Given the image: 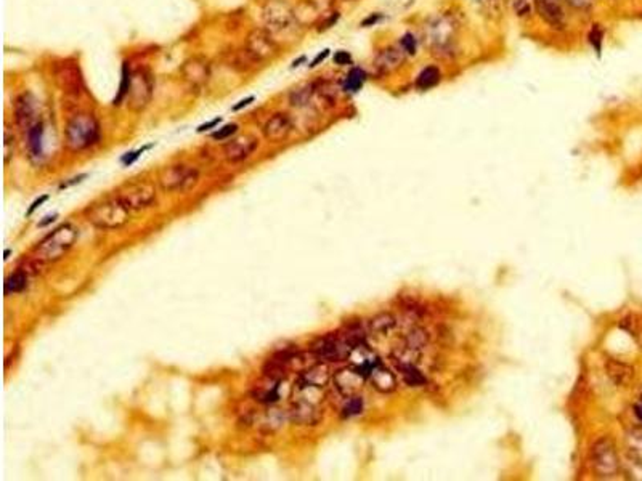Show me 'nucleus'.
<instances>
[{
  "label": "nucleus",
  "mask_w": 642,
  "mask_h": 481,
  "mask_svg": "<svg viewBox=\"0 0 642 481\" xmlns=\"http://www.w3.org/2000/svg\"><path fill=\"white\" fill-rule=\"evenodd\" d=\"M461 20L455 10L432 15L423 26V39L430 55L440 61H452L459 55Z\"/></svg>",
  "instance_id": "nucleus-1"
},
{
  "label": "nucleus",
  "mask_w": 642,
  "mask_h": 481,
  "mask_svg": "<svg viewBox=\"0 0 642 481\" xmlns=\"http://www.w3.org/2000/svg\"><path fill=\"white\" fill-rule=\"evenodd\" d=\"M66 146L71 151H84L95 146L102 138L100 122L90 113L72 116L65 128Z\"/></svg>",
  "instance_id": "nucleus-2"
},
{
  "label": "nucleus",
  "mask_w": 642,
  "mask_h": 481,
  "mask_svg": "<svg viewBox=\"0 0 642 481\" xmlns=\"http://www.w3.org/2000/svg\"><path fill=\"white\" fill-rule=\"evenodd\" d=\"M77 238V231L71 225H63L42 240L34 250L36 263H50L57 262L67 250L72 248L74 240Z\"/></svg>",
  "instance_id": "nucleus-3"
},
{
  "label": "nucleus",
  "mask_w": 642,
  "mask_h": 481,
  "mask_svg": "<svg viewBox=\"0 0 642 481\" xmlns=\"http://www.w3.org/2000/svg\"><path fill=\"white\" fill-rule=\"evenodd\" d=\"M85 217L100 230H116L127 223L129 209L122 204L119 197H114V199H104L90 206L85 211Z\"/></svg>",
  "instance_id": "nucleus-4"
},
{
  "label": "nucleus",
  "mask_w": 642,
  "mask_h": 481,
  "mask_svg": "<svg viewBox=\"0 0 642 481\" xmlns=\"http://www.w3.org/2000/svg\"><path fill=\"white\" fill-rule=\"evenodd\" d=\"M591 465L601 478H612L620 470V459L614 441L607 436L599 438L589 451Z\"/></svg>",
  "instance_id": "nucleus-5"
},
{
  "label": "nucleus",
  "mask_w": 642,
  "mask_h": 481,
  "mask_svg": "<svg viewBox=\"0 0 642 481\" xmlns=\"http://www.w3.org/2000/svg\"><path fill=\"white\" fill-rule=\"evenodd\" d=\"M154 92V80L148 70L138 67V70L132 71L131 74V87H129L127 94V106L131 108L134 113H140L143 111L148 104H150Z\"/></svg>",
  "instance_id": "nucleus-6"
},
{
  "label": "nucleus",
  "mask_w": 642,
  "mask_h": 481,
  "mask_svg": "<svg viewBox=\"0 0 642 481\" xmlns=\"http://www.w3.org/2000/svg\"><path fill=\"white\" fill-rule=\"evenodd\" d=\"M312 353L321 363H337L347 360L352 353V345L344 334H331L315 341L312 343Z\"/></svg>",
  "instance_id": "nucleus-7"
},
{
  "label": "nucleus",
  "mask_w": 642,
  "mask_h": 481,
  "mask_svg": "<svg viewBox=\"0 0 642 481\" xmlns=\"http://www.w3.org/2000/svg\"><path fill=\"white\" fill-rule=\"evenodd\" d=\"M535 13L555 33H562L569 28L570 13L564 0H533Z\"/></svg>",
  "instance_id": "nucleus-8"
},
{
  "label": "nucleus",
  "mask_w": 642,
  "mask_h": 481,
  "mask_svg": "<svg viewBox=\"0 0 642 481\" xmlns=\"http://www.w3.org/2000/svg\"><path fill=\"white\" fill-rule=\"evenodd\" d=\"M263 21L268 26V33L285 34L295 29V13L286 2L281 0H271L263 9Z\"/></svg>",
  "instance_id": "nucleus-9"
},
{
  "label": "nucleus",
  "mask_w": 642,
  "mask_h": 481,
  "mask_svg": "<svg viewBox=\"0 0 642 481\" xmlns=\"http://www.w3.org/2000/svg\"><path fill=\"white\" fill-rule=\"evenodd\" d=\"M117 197L129 211H141L156 202V189L151 183L137 182L121 188Z\"/></svg>",
  "instance_id": "nucleus-10"
},
{
  "label": "nucleus",
  "mask_w": 642,
  "mask_h": 481,
  "mask_svg": "<svg viewBox=\"0 0 642 481\" xmlns=\"http://www.w3.org/2000/svg\"><path fill=\"white\" fill-rule=\"evenodd\" d=\"M196 169L187 167V165H172V167L164 169L159 175V183L165 191H187L197 182Z\"/></svg>",
  "instance_id": "nucleus-11"
},
{
  "label": "nucleus",
  "mask_w": 642,
  "mask_h": 481,
  "mask_svg": "<svg viewBox=\"0 0 642 481\" xmlns=\"http://www.w3.org/2000/svg\"><path fill=\"white\" fill-rule=\"evenodd\" d=\"M406 60V55L401 52L398 45H384L379 48L374 55L373 60V70L374 76L386 77L391 74L397 72L401 66H403Z\"/></svg>",
  "instance_id": "nucleus-12"
},
{
  "label": "nucleus",
  "mask_w": 642,
  "mask_h": 481,
  "mask_svg": "<svg viewBox=\"0 0 642 481\" xmlns=\"http://www.w3.org/2000/svg\"><path fill=\"white\" fill-rule=\"evenodd\" d=\"M55 80L67 94L79 95L84 92V77L79 70V65L72 60H65L55 66Z\"/></svg>",
  "instance_id": "nucleus-13"
},
{
  "label": "nucleus",
  "mask_w": 642,
  "mask_h": 481,
  "mask_svg": "<svg viewBox=\"0 0 642 481\" xmlns=\"http://www.w3.org/2000/svg\"><path fill=\"white\" fill-rule=\"evenodd\" d=\"M246 50L254 58L257 63L267 58L275 57L278 53V45L273 40V37L268 31L263 29H254L248 35V42H246Z\"/></svg>",
  "instance_id": "nucleus-14"
},
{
  "label": "nucleus",
  "mask_w": 642,
  "mask_h": 481,
  "mask_svg": "<svg viewBox=\"0 0 642 481\" xmlns=\"http://www.w3.org/2000/svg\"><path fill=\"white\" fill-rule=\"evenodd\" d=\"M332 380H334V387L337 388V392L341 393L342 397L350 398L355 397V394H358V392L361 390L363 385H365L366 377L358 371L355 366H350L337 371Z\"/></svg>",
  "instance_id": "nucleus-15"
},
{
  "label": "nucleus",
  "mask_w": 642,
  "mask_h": 481,
  "mask_svg": "<svg viewBox=\"0 0 642 481\" xmlns=\"http://www.w3.org/2000/svg\"><path fill=\"white\" fill-rule=\"evenodd\" d=\"M36 103V98L29 92H24L15 100V121L23 131H29L36 122H39Z\"/></svg>",
  "instance_id": "nucleus-16"
},
{
  "label": "nucleus",
  "mask_w": 642,
  "mask_h": 481,
  "mask_svg": "<svg viewBox=\"0 0 642 481\" xmlns=\"http://www.w3.org/2000/svg\"><path fill=\"white\" fill-rule=\"evenodd\" d=\"M180 72L187 82L195 85V87H201V85H205L209 77H211V65H209V61L205 58L195 57L185 61Z\"/></svg>",
  "instance_id": "nucleus-17"
},
{
  "label": "nucleus",
  "mask_w": 642,
  "mask_h": 481,
  "mask_svg": "<svg viewBox=\"0 0 642 481\" xmlns=\"http://www.w3.org/2000/svg\"><path fill=\"white\" fill-rule=\"evenodd\" d=\"M259 141L257 138L251 137V135H244V137H238L232 140L230 143H227L224 148L225 159L228 162H241V160L248 159L252 153L257 150Z\"/></svg>",
  "instance_id": "nucleus-18"
},
{
  "label": "nucleus",
  "mask_w": 642,
  "mask_h": 481,
  "mask_svg": "<svg viewBox=\"0 0 642 481\" xmlns=\"http://www.w3.org/2000/svg\"><path fill=\"white\" fill-rule=\"evenodd\" d=\"M293 131V122L291 117L286 113H276L265 122L263 126V137L271 143H280V141L286 140L288 135Z\"/></svg>",
  "instance_id": "nucleus-19"
},
{
  "label": "nucleus",
  "mask_w": 642,
  "mask_h": 481,
  "mask_svg": "<svg viewBox=\"0 0 642 481\" xmlns=\"http://www.w3.org/2000/svg\"><path fill=\"white\" fill-rule=\"evenodd\" d=\"M291 419L300 425H317L321 421V411L312 401L300 399L293 404Z\"/></svg>",
  "instance_id": "nucleus-20"
},
{
  "label": "nucleus",
  "mask_w": 642,
  "mask_h": 481,
  "mask_svg": "<svg viewBox=\"0 0 642 481\" xmlns=\"http://www.w3.org/2000/svg\"><path fill=\"white\" fill-rule=\"evenodd\" d=\"M442 80H443L442 67L438 65H429L424 66L423 70L418 72L415 82H413V87L419 92H429L432 89H435L437 85H440Z\"/></svg>",
  "instance_id": "nucleus-21"
},
{
  "label": "nucleus",
  "mask_w": 642,
  "mask_h": 481,
  "mask_svg": "<svg viewBox=\"0 0 642 481\" xmlns=\"http://www.w3.org/2000/svg\"><path fill=\"white\" fill-rule=\"evenodd\" d=\"M606 372L616 387H626L631 384L634 377L633 366L619 360H607L606 361Z\"/></svg>",
  "instance_id": "nucleus-22"
},
{
  "label": "nucleus",
  "mask_w": 642,
  "mask_h": 481,
  "mask_svg": "<svg viewBox=\"0 0 642 481\" xmlns=\"http://www.w3.org/2000/svg\"><path fill=\"white\" fill-rule=\"evenodd\" d=\"M475 4H477L479 13L493 23L503 20L506 9L509 7L508 0H475Z\"/></svg>",
  "instance_id": "nucleus-23"
},
{
  "label": "nucleus",
  "mask_w": 642,
  "mask_h": 481,
  "mask_svg": "<svg viewBox=\"0 0 642 481\" xmlns=\"http://www.w3.org/2000/svg\"><path fill=\"white\" fill-rule=\"evenodd\" d=\"M330 382V371L325 365H317L302 374L299 387H313V388H325Z\"/></svg>",
  "instance_id": "nucleus-24"
},
{
  "label": "nucleus",
  "mask_w": 642,
  "mask_h": 481,
  "mask_svg": "<svg viewBox=\"0 0 642 481\" xmlns=\"http://www.w3.org/2000/svg\"><path fill=\"white\" fill-rule=\"evenodd\" d=\"M369 379L373 382V387L381 393H392L397 388V379H395L393 372L382 365L374 369Z\"/></svg>",
  "instance_id": "nucleus-25"
},
{
  "label": "nucleus",
  "mask_w": 642,
  "mask_h": 481,
  "mask_svg": "<svg viewBox=\"0 0 642 481\" xmlns=\"http://www.w3.org/2000/svg\"><path fill=\"white\" fill-rule=\"evenodd\" d=\"M366 80H368V72L363 70V67L354 66L344 79L342 90L347 92V94H357V92L361 90V87L365 85Z\"/></svg>",
  "instance_id": "nucleus-26"
},
{
  "label": "nucleus",
  "mask_w": 642,
  "mask_h": 481,
  "mask_svg": "<svg viewBox=\"0 0 642 481\" xmlns=\"http://www.w3.org/2000/svg\"><path fill=\"white\" fill-rule=\"evenodd\" d=\"M397 326V321L388 313H381L378 316H374L371 321H369V332L374 336H388L391 332L395 329Z\"/></svg>",
  "instance_id": "nucleus-27"
},
{
  "label": "nucleus",
  "mask_w": 642,
  "mask_h": 481,
  "mask_svg": "<svg viewBox=\"0 0 642 481\" xmlns=\"http://www.w3.org/2000/svg\"><path fill=\"white\" fill-rule=\"evenodd\" d=\"M317 89H318L317 84H313V82L300 85V87L294 89L291 92V95H289V101H291V104L295 108L307 106V104L312 101V98L315 96V94L318 92Z\"/></svg>",
  "instance_id": "nucleus-28"
},
{
  "label": "nucleus",
  "mask_w": 642,
  "mask_h": 481,
  "mask_svg": "<svg viewBox=\"0 0 642 481\" xmlns=\"http://www.w3.org/2000/svg\"><path fill=\"white\" fill-rule=\"evenodd\" d=\"M42 141H44V124H42V121H39L28 131L29 153L33 157L42 156Z\"/></svg>",
  "instance_id": "nucleus-29"
},
{
  "label": "nucleus",
  "mask_w": 642,
  "mask_h": 481,
  "mask_svg": "<svg viewBox=\"0 0 642 481\" xmlns=\"http://www.w3.org/2000/svg\"><path fill=\"white\" fill-rule=\"evenodd\" d=\"M397 369L401 372V375H403V380L406 385L421 387V385H425V382H428L424 377V374L419 371V367L415 365V363H411V365H397Z\"/></svg>",
  "instance_id": "nucleus-30"
},
{
  "label": "nucleus",
  "mask_w": 642,
  "mask_h": 481,
  "mask_svg": "<svg viewBox=\"0 0 642 481\" xmlns=\"http://www.w3.org/2000/svg\"><path fill=\"white\" fill-rule=\"evenodd\" d=\"M586 40H588L592 52H596L597 55L602 53L604 42H606V29H604L601 23L591 24L588 34H586Z\"/></svg>",
  "instance_id": "nucleus-31"
},
{
  "label": "nucleus",
  "mask_w": 642,
  "mask_h": 481,
  "mask_svg": "<svg viewBox=\"0 0 642 481\" xmlns=\"http://www.w3.org/2000/svg\"><path fill=\"white\" fill-rule=\"evenodd\" d=\"M508 5L517 20H530L535 15L533 0H508Z\"/></svg>",
  "instance_id": "nucleus-32"
},
{
  "label": "nucleus",
  "mask_w": 642,
  "mask_h": 481,
  "mask_svg": "<svg viewBox=\"0 0 642 481\" xmlns=\"http://www.w3.org/2000/svg\"><path fill=\"white\" fill-rule=\"evenodd\" d=\"M26 286H28L26 273L20 270V271H16V273H13V275L7 277V281H5V294L9 295V294L23 292L24 289H26Z\"/></svg>",
  "instance_id": "nucleus-33"
},
{
  "label": "nucleus",
  "mask_w": 642,
  "mask_h": 481,
  "mask_svg": "<svg viewBox=\"0 0 642 481\" xmlns=\"http://www.w3.org/2000/svg\"><path fill=\"white\" fill-rule=\"evenodd\" d=\"M428 342H429L428 332H425L424 329L416 328V329H413L408 336H406L405 347H408L415 351H421L425 345H428Z\"/></svg>",
  "instance_id": "nucleus-34"
},
{
  "label": "nucleus",
  "mask_w": 642,
  "mask_h": 481,
  "mask_svg": "<svg viewBox=\"0 0 642 481\" xmlns=\"http://www.w3.org/2000/svg\"><path fill=\"white\" fill-rule=\"evenodd\" d=\"M131 74L132 71L129 70L127 63H124L122 66V77H121V84H119V90H117V95L113 100L114 106H119L121 103H124L127 100V94H129V87H131Z\"/></svg>",
  "instance_id": "nucleus-35"
},
{
  "label": "nucleus",
  "mask_w": 642,
  "mask_h": 481,
  "mask_svg": "<svg viewBox=\"0 0 642 481\" xmlns=\"http://www.w3.org/2000/svg\"><path fill=\"white\" fill-rule=\"evenodd\" d=\"M626 445H628V449H629V453H631V455H634V458H638V459H642V430L641 429H634V430L628 431Z\"/></svg>",
  "instance_id": "nucleus-36"
},
{
  "label": "nucleus",
  "mask_w": 642,
  "mask_h": 481,
  "mask_svg": "<svg viewBox=\"0 0 642 481\" xmlns=\"http://www.w3.org/2000/svg\"><path fill=\"white\" fill-rule=\"evenodd\" d=\"M398 47L401 48V52L406 55V58L416 57L418 55V37L413 33H405L403 35L398 39Z\"/></svg>",
  "instance_id": "nucleus-37"
},
{
  "label": "nucleus",
  "mask_w": 642,
  "mask_h": 481,
  "mask_svg": "<svg viewBox=\"0 0 642 481\" xmlns=\"http://www.w3.org/2000/svg\"><path fill=\"white\" fill-rule=\"evenodd\" d=\"M564 2L570 11H575V13L580 15H588L594 10L597 0H564Z\"/></svg>",
  "instance_id": "nucleus-38"
},
{
  "label": "nucleus",
  "mask_w": 642,
  "mask_h": 481,
  "mask_svg": "<svg viewBox=\"0 0 642 481\" xmlns=\"http://www.w3.org/2000/svg\"><path fill=\"white\" fill-rule=\"evenodd\" d=\"M363 412V399L358 397V394H355V397H350L349 399H347V403L344 404V408H342V417H355V416H358V414H361Z\"/></svg>",
  "instance_id": "nucleus-39"
},
{
  "label": "nucleus",
  "mask_w": 642,
  "mask_h": 481,
  "mask_svg": "<svg viewBox=\"0 0 642 481\" xmlns=\"http://www.w3.org/2000/svg\"><path fill=\"white\" fill-rule=\"evenodd\" d=\"M256 399L262 401V403H275V401L280 399V393H278V384H275L273 387H261L259 390L254 392Z\"/></svg>",
  "instance_id": "nucleus-40"
},
{
  "label": "nucleus",
  "mask_w": 642,
  "mask_h": 481,
  "mask_svg": "<svg viewBox=\"0 0 642 481\" xmlns=\"http://www.w3.org/2000/svg\"><path fill=\"white\" fill-rule=\"evenodd\" d=\"M236 132H238V124H227L222 128H219L217 132H214L212 138L217 140V141H224V140L232 138V135L236 133Z\"/></svg>",
  "instance_id": "nucleus-41"
},
{
  "label": "nucleus",
  "mask_w": 642,
  "mask_h": 481,
  "mask_svg": "<svg viewBox=\"0 0 642 481\" xmlns=\"http://www.w3.org/2000/svg\"><path fill=\"white\" fill-rule=\"evenodd\" d=\"M13 151H15V137L10 133V131L7 128V131H5V145H4V154H5L4 160H5V164L10 162L11 156H13Z\"/></svg>",
  "instance_id": "nucleus-42"
},
{
  "label": "nucleus",
  "mask_w": 642,
  "mask_h": 481,
  "mask_svg": "<svg viewBox=\"0 0 642 481\" xmlns=\"http://www.w3.org/2000/svg\"><path fill=\"white\" fill-rule=\"evenodd\" d=\"M334 65H337V66H350L352 63H354V58H352V55L349 53V52H345V50H337L336 53H334Z\"/></svg>",
  "instance_id": "nucleus-43"
},
{
  "label": "nucleus",
  "mask_w": 642,
  "mask_h": 481,
  "mask_svg": "<svg viewBox=\"0 0 642 481\" xmlns=\"http://www.w3.org/2000/svg\"><path fill=\"white\" fill-rule=\"evenodd\" d=\"M339 18H341V15H339V11H334V13H331V15H328L325 18L323 21H321V24H320V31H326V29H330V28H332L334 26V24L339 21Z\"/></svg>",
  "instance_id": "nucleus-44"
},
{
  "label": "nucleus",
  "mask_w": 642,
  "mask_h": 481,
  "mask_svg": "<svg viewBox=\"0 0 642 481\" xmlns=\"http://www.w3.org/2000/svg\"><path fill=\"white\" fill-rule=\"evenodd\" d=\"M148 148L150 146H145V148H141V150H138V151H134V153H127L124 157H122V162H124L126 165H131V164H134L135 160H137L138 157H140V154H143V151L145 150H148Z\"/></svg>",
  "instance_id": "nucleus-45"
},
{
  "label": "nucleus",
  "mask_w": 642,
  "mask_h": 481,
  "mask_svg": "<svg viewBox=\"0 0 642 481\" xmlns=\"http://www.w3.org/2000/svg\"><path fill=\"white\" fill-rule=\"evenodd\" d=\"M381 20H382L381 13H373V15L366 16L360 24H361V28H369V26H374V24H378Z\"/></svg>",
  "instance_id": "nucleus-46"
},
{
  "label": "nucleus",
  "mask_w": 642,
  "mask_h": 481,
  "mask_svg": "<svg viewBox=\"0 0 642 481\" xmlns=\"http://www.w3.org/2000/svg\"><path fill=\"white\" fill-rule=\"evenodd\" d=\"M330 48H325L323 52H320L317 57H315L313 60H312V63H310V67H317L320 63H323V61L330 57Z\"/></svg>",
  "instance_id": "nucleus-47"
},
{
  "label": "nucleus",
  "mask_w": 642,
  "mask_h": 481,
  "mask_svg": "<svg viewBox=\"0 0 642 481\" xmlns=\"http://www.w3.org/2000/svg\"><path fill=\"white\" fill-rule=\"evenodd\" d=\"M220 122H222V117H215V119L209 121V122H207V124H202V126L197 127V132H200V133L206 132V131H209V128H214V127H217V126L220 124Z\"/></svg>",
  "instance_id": "nucleus-48"
},
{
  "label": "nucleus",
  "mask_w": 642,
  "mask_h": 481,
  "mask_svg": "<svg viewBox=\"0 0 642 481\" xmlns=\"http://www.w3.org/2000/svg\"><path fill=\"white\" fill-rule=\"evenodd\" d=\"M254 100H256V98L251 95V96H248V98H244V100H241V101H239L238 104H234V106H233L232 109L234 111V113H236V111H241V109H243V108L249 106V104H251L252 101H254Z\"/></svg>",
  "instance_id": "nucleus-49"
},
{
  "label": "nucleus",
  "mask_w": 642,
  "mask_h": 481,
  "mask_svg": "<svg viewBox=\"0 0 642 481\" xmlns=\"http://www.w3.org/2000/svg\"><path fill=\"white\" fill-rule=\"evenodd\" d=\"M87 177L85 174H82V175H79V177H74V178H71V182H66V183H63L60 187V189H63V188H70V187H72V184H76V183H80L84 180V178Z\"/></svg>",
  "instance_id": "nucleus-50"
},
{
  "label": "nucleus",
  "mask_w": 642,
  "mask_h": 481,
  "mask_svg": "<svg viewBox=\"0 0 642 481\" xmlns=\"http://www.w3.org/2000/svg\"><path fill=\"white\" fill-rule=\"evenodd\" d=\"M47 199H48V196H42V197H39V199H37V201H34V202H33V206H31V207H29L28 215L33 214V212L36 211V209H37V207H39L40 204H44V202H45Z\"/></svg>",
  "instance_id": "nucleus-51"
},
{
  "label": "nucleus",
  "mask_w": 642,
  "mask_h": 481,
  "mask_svg": "<svg viewBox=\"0 0 642 481\" xmlns=\"http://www.w3.org/2000/svg\"><path fill=\"white\" fill-rule=\"evenodd\" d=\"M634 412H636V416H638L639 421L642 422V404L634 406Z\"/></svg>",
  "instance_id": "nucleus-52"
},
{
  "label": "nucleus",
  "mask_w": 642,
  "mask_h": 481,
  "mask_svg": "<svg viewBox=\"0 0 642 481\" xmlns=\"http://www.w3.org/2000/svg\"><path fill=\"white\" fill-rule=\"evenodd\" d=\"M55 219H57V215H53V217H47V220H45V221H42L40 226H45L47 223H50V221H53Z\"/></svg>",
  "instance_id": "nucleus-53"
},
{
  "label": "nucleus",
  "mask_w": 642,
  "mask_h": 481,
  "mask_svg": "<svg viewBox=\"0 0 642 481\" xmlns=\"http://www.w3.org/2000/svg\"><path fill=\"white\" fill-rule=\"evenodd\" d=\"M302 61H305V57H300L299 60H295V61H294V63H293V67H298V66H300Z\"/></svg>",
  "instance_id": "nucleus-54"
},
{
  "label": "nucleus",
  "mask_w": 642,
  "mask_h": 481,
  "mask_svg": "<svg viewBox=\"0 0 642 481\" xmlns=\"http://www.w3.org/2000/svg\"><path fill=\"white\" fill-rule=\"evenodd\" d=\"M4 255H5V257H4V258H5V260H7V258H9V255H10V249H7V250H5V254H4Z\"/></svg>",
  "instance_id": "nucleus-55"
},
{
  "label": "nucleus",
  "mask_w": 642,
  "mask_h": 481,
  "mask_svg": "<svg viewBox=\"0 0 642 481\" xmlns=\"http://www.w3.org/2000/svg\"><path fill=\"white\" fill-rule=\"evenodd\" d=\"M641 397H642V392H641Z\"/></svg>",
  "instance_id": "nucleus-56"
}]
</instances>
